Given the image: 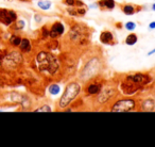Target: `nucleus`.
Returning <instances> with one entry per match:
<instances>
[{
	"label": "nucleus",
	"mask_w": 155,
	"mask_h": 147,
	"mask_svg": "<svg viewBox=\"0 0 155 147\" xmlns=\"http://www.w3.org/2000/svg\"><path fill=\"white\" fill-rule=\"evenodd\" d=\"M36 66L39 73L45 76L55 77L63 75L61 59L50 50H41L36 54Z\"/></svg>",
	"instance_id": "nucleus-1"
},
{
	"label": "nucleus",
	"mask_w": 155,
	"mask_h": 147,
	"mask_svg": "<svg viewBox=\"0 0 155 147\" xmlns=\"http://www.w3.org/2000/svg\"><path fill=\"white\" fill-rule=\"evenodd\" d=\"M104 68V60L101 54H93L88 56L84 62L83 66L78 70V80L85 83L96 77L101 76V73Z\"/></svg>",
	"instance_id": "nucleus-2"
},
{
	"label": "nucleus",
	"mask_w": 155,
	"mask_h": 147,
	"mask_svg": "<svg viewBox=\"0 0 155 147\" xmlns=\"http://www.w3.org/2000/svg\"><path fill=\"white\" fill-rule=\"evenodd\" d=\"M83 94V83L78 79L70 80L64 87L56 102L55 111H65Z\"/></svg>",
	"instance_id": "nucleus-3"
},
{
	"label": "nucleus",
	"mask_w": 155,
	"mask_h": 147,
	"mask_svg": "<svg viewBox=\"0 0 155 147\" xmlns=\"http://www.w3.org/2000/svg\"><path fill=\"white\" fill-rule=\"evenodd\" d=\"M119 95L120 94L118 91V81L117 79H110V80H105L100 93L94 98H91V100H93L95 109L97 110L104 109L105 110L108 104Z\"/></svg>",
	"instance_id": "nucleus-4"
},
{
	"label": "nucleus",
	"mask_w": 155,
	"mask_h": 147,
	"mask_svg": "<svg viewBox=\"0 0 155 147\" xmlns=\"http://www.w3.org/2000/svg\"><path fill=\"white\" fill-rule=\"evenodd\" d=\"M110 112H135L138 111V97L117 96L105 109Z\"/></svg>",
	"instance_id": "nucleus-5"
},
{
	"label": "nucleus",
	"mask_w": 155,
	"mask_h": 147,
	"mask_svg": "<svg viewBox=\"0 0 155 147\" xmlns=\"http://www.w3.org/2000/svg\"><path fill=\"white\" fill-rule=\"evenodd\" d=\"M121 78L138 85L143 91L148 87L153 85V75L152 71H138V73H129L121 75Z\"/></svg>",
	"instance_id": "nucleus-6"
},
{
	"label": "nucleus",
	"mask_w": 155,
	"mask_h": 147,
	"mask_svg": "<svg viewBox=\"0 0 155 147\" xmlns=\"http://www.w3.org/2000/svg\"><path fill=\"white\" fill-rule=\"evenodd\" d=\"M104 82H105V79L99 76L83 83V94H84V96L91 98V99L95 97V96H97L102 90Z\"/></svg>",
	"instance_id": "nucleus-7"
},
{
	"label": "nucleus",
	"mask_w": 155,
	"mask_h": 147,
	"mask_svg": "<svg viewBox=\"0 0 155 147\" xmlns=\"http://www.w3.org/2000/svg\"><path fill=\"white\" fill-rule=\"evenodd\" d=\"M22 63V56L21 53L17 51L10 52L5 56L2 61V65L7 69H15Z\"/></svg>",
	"instance_id": "nucleus-8"
},
{
	"label": "nucleus",
	"mask_w": 155,
	"mask_h": 147,
	"mask_svg": "<svg viewBox=\"0 0 155 147\" xmlns=\"http://www.w3.org/2000/svg\"><path fill=\"white\" fill-rule=\"evenodd\" d=\"M138 111L152 112L155 111V97L153 95H146L138 97Z\"/></svg>",
	"instance_id": "nucleus-9"
},
{
	"label": "nucleus",
	"mask_w": 155,
	"mask_h": 147,
	"mask_svg": "<svg viewBox=\"0 0 155 147\" xmlns=\"http://www.w3.org/2000/svg\"><path fill=\"white\" fill-rule=\"evenodd\" d=\"M67 31V28L65 24L61 20H56V22H52L50 26L49 31V39H60L62 36H64L65 33Z\"/></svg>",
	"instance_id": "nucleus-10"
},
{
	"label": "nucleus",
	"mask_w": 155,
	"mask_h": 147,
	"mask_svg": "<svg viewBox=\"0 0 155 147\" xmlns=\"http://www.w3.org/2000/svg\"><path fill=\"white\" fill-rule=\"evenodd\" d=\"M17 20V14L13 10L1 9L0 10V22L5 26H10Z\"/></svg>",
	"instance_id": "nucleus-11"
},
{
	"label": "nucleus",
	"mask_w": 155,
	"mask_h": 147,
	"mask_svg": "<svg viewBox=\"0 0 155 147\" xmlns=\"http://www.w3.org/2000/svg\"><path fill=\"white\" fill-rule=\"evenodd\" d=\"M99 41L102 45H106V46H115L118 43L115 34L110 30L102 31L99 35Z\"/></svg>",
	"instance_id": "nucleus-12"
},
{
	"label": "nucleus",
	"mask_w": 155,
	"mask_h": 147,
	"mask_svg": "<svg viewBox=\"0 0 155 147\" xmlns=\"http://www.w3.org/2000/svg\"><path fill=\"white\" fill-rule=\"evenodd\" d=\"M120 10L124 15L133 16L138 12H141L143 10V7L142 5H133V3H123V5H120Z\"/></svg>",
	"instance_id": "nucleus-13"
},
{
	"label": "nucleus",
	"mask_w": 155,
	"mask_h": 147,
	"mask_svg": "<svg viewBox=\"0 0 155 147\" xmlns=\"http://www.w3.org/2000/svg\"><path fill=\"white\" fill-rule=\"evenodd\" d=\"M97 3L99 10H102V11H104V10L112 11L117 7L116 0H98Z\"/></svg>",
	"instance_id": "nucleus-14"
},
{
	"label": "nucleus",
	"mask_w": 155,
	"mask_h": 147,
	"mask_svg": "<svg viewBox=\"0 0 155 147\" xmlns=\"http://www.w3.org/2000/svg\"><path fill=\"white\" fill-rule=\"evenodd\" d=\"M48 93L51 96H53V97L60 96L61 93H62V85L58 82H52L51 84L48 87Z\"/></svg>",
	"instance_id": "nucleus-15"
},
{
	"label": "nucleus",
	"mask_w": 155,
	"mask_h": 147,
	"mask_svg": "<svg viewBox=\"0 0 155 147\" xmlns=\"http://www.w3.org/2000/svg\"><path fill=\"white\" fill-rule=\"evenodd\" d=\"M18 47H19V49L21 50L22 52H25V53H29V52L32 51V43H31L30 39H27V37L21 39V42H20Z\"/></svg>",
	"instance_id": "nucleus-16"
},
{
	"label": "nucleus",
	"mask_w": 155,
	"mask_h": 147,
	"mask_svg": "<svg viewBox=\"0 0 155 147\" xmlns=\"http://www.w3.org/2000/svg\"><path fill=\"white\" fill-rule=\"evenodd\" d=\"M138 42V35L135 32H130L129 34L125 36L124 43L127 46H134L136 45Z\"/></svg>",
	"instance_id": "nucleus-17"
},
{
	"label": "nucleus",
	"mask_w": 155,
	"mask_h": 147,
	"mask_svg": "<svg viewBox=\"0 0 155 147\" xmlns=\"http://www.w3.org/2000/svg\"><path fill=\"white\" fill-rule=\"evenodd\" d=\"M37 7L41 11H49L52 8V2L50 0H37Z\"/></svg>",
	"instance_id": "nucleus-18"
},
{
	"label": "nucleus",
	"mask_w": 155,
	"mask_h": 147,
	"mask_svg": "<svg viewBox=\"0 0 155 147\" xmlns=\"http://www.w3.org/2000/svg\"><path fill=\"white\" fill-rule=\"evenodd\" d=\"M123 28L127 31H129V32H134V31L136 30V28H137V24H136L135 22L130 20V22H127L123 25Z\"/></svg>",
	"instance_id": "nucleus-19"
},
{
	"label": "nucleus",
	"mask_w": 155,
	"mask_h": 147,
	"mask_svg": "<svg viewBox=\"0 0 155 147\" xmlns=\"http://www.w3.org/2000/svg\"><path fill=\"white\" fill-rule=\"evenodd\" d=\"M34 111L35 112H52V111H54V108H52L50 104H45L39 108H36Z\"/></svg>",
	"instance_id": "nucleus-20"
},
{
	"label": "nucleus",
	"mask_w": 155,
	"mask_h": 147,
	"mask_svg": "<svg viewBox=\"0 0 155 147\" xmlns=\"http://www.w3.org/2000/svg\"><path fill=\"white\" fill-rule=\"evenodd\" d=\"M77 10V17H84L85 15L87 14V7H80V8H75Z\"/></svg>",
	"instance_id": "nucleus-21"
},
{
	"label": "nucleus",
	"mask_w": 155,
	"mask_h": 147,
	"mask_svg": "<svg viewBox=\"0 0 155 147\" xmlns=\"http://www.w3.org/2000/svg\"><path fill=\"white\" fill-rule=\"evenodd\" d=\"M20 42H21V37L18 36V35H12L11 39H10V43H11V45L15 46V47L19 46Z\"/></svg>",
	"instance_id": "nucleus-22"
},
{
	"label": "nucleus",
	"mask_w": 155,
	"mask_h": 147,
	"mask_svg": "<svg viewBox=\"0 0 155 147\" xmlns=\"http://www.w3.org/2000/svg\"><path fill=\"white\" fill-rule=\"evenodd\" d=\"M49 31H50V28L48 26H44L43 28H41V36H43L44 39H49Z\"/></svg>",
	"instance_id": "nucleus-23"
},
{
	"label": "nucleus",
	"mask_w": 155,
	"mask_h": 147,
	"mask_svg": "<svg viewBox=\"0 0 155 147\" xmlns=\"http://www.w3.org/2000/svg\"><path fill=\"white\" fill-rule=\"evenodd\" d=\"M77 0H62V3L65 7H75Z\"/></svg>",
	"instance_id": "nucleus-24"
},
{
	"label": "nucleus",
	"mask_w": 155,
	"mask_h": 147,
	"mask_svg": "<svg viewBox=\"0 0 155 147\" xmlns=\"http://www.w3.org/2000/svg\"><path fill=\"white\" fill-rule=\"evenodd\" d=\"M86 7H87V9H88V10H97V9H99V8H98L97 1H96V2L89 3V5H86Z\"/></svg>",
	"instance_id": "nucleus-25"
},
{
	"label": "nucleus",
	"mask_w": 155,
	"mask_h": 147,
	"mask_svg": "<svg viewBox=\"0 0 155 147\" xmlns=\"http://www.w3.org/2000/svg\"><path fill=\"white\" fill-rule=\"evenodd\" d=\"M16 24H17V28L18 29H24L25 26H26V22L24 20H16Z\"/></svg>",
	"instance_id": "nucleus-26"
},
{
	"label": "nucleus",
	"mask_w": 155,
	"mask_h": 147,
	"mask_svg": "<svg viewBox=\"0 0 155 147\" xmlns=\"http://www.w3.org/2000/svg\"><path fill=\"white\" fill-rule=\"evenodd\" d=\"M80 7H86V3H85L83 0H77V2H75V8H80Z\"/></svg>",
	"instance_id": "nucleus-27"
},
{
	"label": "nucleus",
	"mask_w": 155,
	"mask_h": 147,
	"mask_svg": "<svg viewBox=\"0 0 155 147\" xmlns=\"http://www.w3.org/2000/svg\"><path fill=\"white\" fill-rule=\"evenodd\" d=\"M148 28L150 29V30H155V20H153V22H149Z\"/></svg>",
	"instance_id": "nucleus-28"
},
{
	"label": "nucleus",
	"mask_w": 155,
	"mask_h": 147,
	"mask_svg": "<svg viewBox=\"0 0 155 147\" xmlns=\"http://www.w3.org/2000/svg\"><path fill=\"white\" fill-rule=\"evenodd\" d=\"M34 18H35V22H36L37 24H39V22H41V16L39 15V14H35Z\"/></svg>",
	"instance_id": "nucleus-29"
},
{
	"label": "nucleus",
	"mask_w": 155,
	"mask_h": 147,
	"mask_svg": "<svg viewBox=\"0 0 155 147\" xmlns=\"http://www.w3.org/2000/svg\"><path fill=\"white\" fill-rule=\"evenodd\" d=\"M153 54H155V47L153 48V49H151L150 51H149L148 53H147V56H153Z\"/></svg>",
	"instance_id": "nucleus-30"
},
{
	"label": "nucleus",
	"mask_w": 155,
	"mask_h": 147,
	"mask_svg": "<svg viewBox=\"0 0 155 147\" xmlns=\"http://www.w3.org/2000/svg\"><path fill=\"white\" fill-rule=\"evenodd\" d=\"M115 26H116L118 29H121V28H122V24H121V22H116V24H115Z\"/></svg>",
	"instance_id": "nucleus-31"
},
{
	"label": "nucleus",
	"mask_w": 155,
	"mask_h": 147,
	"mask_svg": "<svg viewBox=\"0 0 155 147\" xmlns=\"http://www.w3.org/2000/svg\"><path fill=\"white\" fill-rule=\"evenodd\" d=\"M151 10L155 12V2H153V3H152V5H151Z\"/></svg>",
	"instance_id": "nucleus-32"
},
{
	"label": "nucleus",
	"mask_w": 155,
	"mask_h": 147,
	"mask_svg": "<svg viewBox=\"0 0 155 147\" xmlns=\"http://www.w3.org/2000/svg\"><path fill=\"white\" fill-rule=\"evenodd\" d=\"M153 85L155 87V75H153ZM152 85V87H153Z\"/></svg>",
	"instance_id": "nucleus-33"
}]
</instances>
